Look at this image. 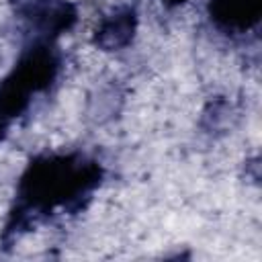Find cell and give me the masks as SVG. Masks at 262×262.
I'll list each match as a JSON object with an SVG mask.
<instances>
[{"label": "cell", "instance_id": "cell-2", "mask_svg": "<svg viewBox=\"0 0 262 262\" xmlns=\"http://www.w3.org/2000/svg\"><path fill=\"white\" fill-rule=\"evenodd\" d=\"M55 70L57 59L47 45H35L23 55L18 66L0 86V139L8 121L29 104L31 96L49 86Z\"/></svg>", "mask_w": 262, "mask_h": 262}, {"label": "cell", "instance_id": "cell-5", "mask_svg": "<svg viewBox=\"0 0 262 262\" xmlns=\"http://www.w3.org/2000/svg\"><path fill=\"white\" fill-rule=\"evenodd\" d=\"M164 2H168V4L174 6V4H182V2H186V0H164Z\"/></svg>", "mask_w": 262, "mask_h": 262}, {"label": "cell", "instance_id": "cell-4", "mask_svg": "<svg viewBox=\"0 0 262 262\" xmlns=\"http://www.w3.org/2000/svg\"><path fill=\"white\" fill-rule=\"evenodd\" d=\"M133 20L135 18H133L131 10H123L111 18H106L102 23V27L98 29V43L108 49L125 45L133 35Z\"/></svg>", "mask_w": 262, "mask_h": 262}, {"label": "cell", "instance_id": "cell-1", "mask_svg": "<svg viewBox=\"0 0 262 262\" xmlns=\"http://www.w3.org/2000/svg\"><path fill=\"white\" fill-rule=\"evenodd\" d=\"M100 180V168L94 162L74 156H45L35 160L25 172L18 188L20 215L49 213L80 201Z\"/></svg>", "mask_w": 262, "mask_h": 262}, {"label": "cell", "instance_id": "cell-3", "mask_svg": "<svg viewBox=\"0 0 262 262\" xmlns=\"http://www.w3.org/2000/svg\"><path fill=\"white\" fill-rule=\"evenodd\" d=\"M262 0H211V18L233 31L250 29L260 16Z\"/></svg>", "mask_w": 262, "mask_h": 262}]
</instances>
